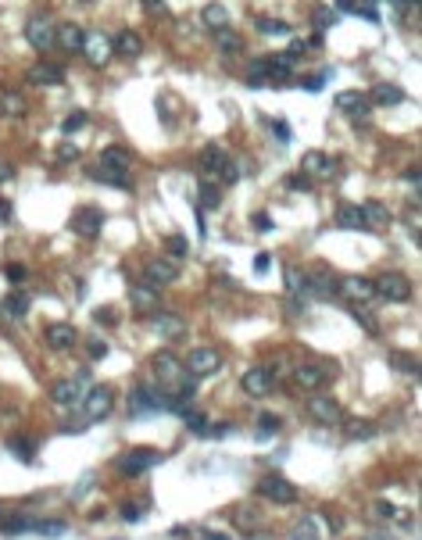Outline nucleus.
Here are the masks:
<instances>
[{
	"label": "nucleus",
	"instance_id": "nucleus-1",
	"mask_svg": "<svg viewBox=\"0 0 422 540\" xmlns=\"http://www.w3.org/2000/svg\"><path fill=\"white\" fill-rule=\"evenodd\" d=\"M197 165H201L204 179H211V183H215V179H222V183L229 187V183H236V179H240V165L233 161V154L226 151V147H219V143L201 147Z\"/></svg>",
	"mask_w": 422,
	"mask_h": 540
},
{
	"label": "nucleus",
	"instance_id": "nucleus-2",
	"mask_svg": "<svg viewBox=\"0 0 422 540\" xmlns=\"http://www.w3.org/2000/svg\"><path fill=\"white\" fill-rule=\"evenodd\" d=\"M129 165H133V154L126 151V147H104L101 151V165H97V172L94 175H101L104 183H111V187H129Z\"/></svg>",
	"mask_w": 422,
	"mask_h": 540
},
{
	"label": "nucleus",
	"instance_id": "nucleus-3",
	"mask_svg": "<svg viewBox=\"0 0 422 540\" xmlns=\"http://www.w3.org/2000/svg\"><path fill=\"white\" fill-rule=\"evenodd\" d=\"M161 462H165V455L154 451V447H129V451L118 458V472L129 476V479H136V476H143L147 469H154Z\"/></svg>",
	"mask_w": 422,
	"mask_h": 540
},
{
	"label": "nucleus",
	"instance_id": "nucleus-4",
	"mask_svg": "<svg viewBox=\"0 0 422 540\" xmlns=\"http://www.w3.org/2000/svg\"><path fill=\"white\" fill-rule=\"evenodd\" d=\"M372 283H376V297H383V301H394V305L412 301V293H415V286H412V279L405 272H383Z\"/></svg>",
	"mask_w": 422,
	"mask_h": 540
},
{
	"label": "nucleus",
	"instance_id": "nucleus-5",
	"mask_svg": "<svg viewBox=\"0 0 422 540\" xmlns=\"http://www.w3.org/2000/svg\"><path fill=\"white\" fill-rule=\"evenodd\" d=\"M337 293L347 297V305H361V308L379 301V297H376V283L365 279V276H340L337 279Z\"/></svg>",
	"mask_w": 422,
	"mask_h": 540
},
{
	"label": "nucleus",
	"instance_id": "nucleus-6",
	"mask_svg": "<svg viewBox=\"0 0 422 540\" xmlns=\"http://www.w3.org/2000/svg\"><path fill=\"white\" fill-rule=\"evenodd\" d=\"M258 497H265V501H272V504H293L300 494H297V487L290 483L286 476H279V472H272V476H265L261 483H258Z\"/></svg>",
	"mask_w": 422,
	"mask_h": 540
},
{
	"label": "nucleus",
	"instance_id": "nucleus-7",
	"mask_svg": "<svg viewBox=\"0 0 422 540\" xmlns=\"http://www.w3.org/2000/svg\"><path fill=\"white\" fill-rule=\"evenodd\" d=\"M240 386H244V394L247 397H268L276 390V372L268 369V365H254V369H247L244 372V379H240Z\"/></svg>",
	"mask_w": 422,
	"mask_h": 540
},
{
	"label": "nucleus",
	"instance_id": "nucleus-8",
	"mask_svg": "<svg viewBox=\"0 0 422 540\" xmlns=\"http://www.w3.org/2000/svg\"><path fill=\"white\" fill-rule=\"evenodd\" d=\"M25 40L36 50H50L57 43V25L50 22V15H33L25 22Z\"/></svg>",
	"mask_w": 422,
	"mask_h": 540
},
{
	"label": "nucleus",
	"instance_id": "nucleus-9",
	"mask_svg": "<svg viewBox=\"0 0 422 540\" xmlns=\"http://www.w3.org/2000/svg\"><path fill=\"white\" fill-rule=\"evenodd\" d=\"M219 365H222V354L215 347H194L183 362L190 376H211V372H219Z\"/></svg>",
	"mask_w": 422,
	"mask_h": 540
},
{
	"label": "nucleus",
	"instance_id": "nucleus-10",
	"mask_svg": "<svg viewBox=\"0 0 422 540\" xmlns=\"http://www.w3.org/2000/svg\"><path fill=\"white\" fill-rule=\"evenodd\" d=\"M143 276H147V283L150 286H172L175 279H179V261H172V258H150L147 261V268H143Z\"/></svg>",
	"mask_w": 422,
	"mask_h": 540
},
{
	"label": "nucleus",
	"instance_id": "nucleus-11",
	"mask_svg": "<svg viewBox=\"0 0 422 540\" xmlns=\"http://www.w3.org/2000/svg\"><path fill=\"white\" fill-rule=\"evenodd\" d=\"M308 415L315 418V423H322V426H340L344 423V408L333 397H326V394H315L308 401Z\"/></svg>",
	"mask_w": 422,
	"mask_h": 540
},
{
	"label": "nucleus",
	"instance_id": "nucleus-12",
	"mask_svg": "<svg viewBox=\"0 0 422 540\" xmlns=\"http://www.w3.org/2000/svg\"><path fill=\"white\" fill-rule=\"evenodd\" d=\"M290 379L300 386V390H322L326 383H329V372H326V365H319V362H305V365H293V372H290Z\"/></svg>",
	"mask_w": 422,
	"mask_h": 540
},
{
	"label": "nucleus",
	"instance_id": "nucleus-13",
	"mask_svg": "<svg viewBox=\"0 0 422 540\" xmlns=\"http://www.w3.org/2000/svg\"><path fill=\"white\" fill-rule=\"evenodd\" d=\"M305 283H308V293H315V297H333L337 293V276L329 272V268H322V265L305 268Z\"/></svg>",
	"mask_w": 422,
	"mask_h": 540
},
{
	"label": "nucleus",
	"instance_id": "nucleus-14",
	"mask_svg": "<svg viewBox=\"0 0 422 540\" xmlns=\"http://www.w3.org/2000/svg\"><path fill=\"white\" fill-rule=\"evenodd\" d=\"M261 61H265V82H272V86L293 82V61L286 54H272V57H261Z\"/></svg>",
	"mask_w": 422,
	"mask_h": 540
},
{
	"label": "nucleus",
	"instance_id": "nucleus-15",
	"mask_svg": "<svg viewBox=\"0 0 422 540\" xmlns=\"http://www.w3.org/2000/svg\"><path fill=\"white\" fill-rule=\"evenodd\" d=\"M154 376L161 383H183V358L172 351H158L154 354Z\"/></svg>",
	"mask_w": 422,
	"mask_h": 540
},
{
	"label": "nucleus",
	"instance_id": "nucleus-16",
	"mask_svg": "<svg viewBox=\"0 0 422 540\" xmlns=\"http://www.w3.org/2000/svg\"><path fill=\"white\" fill-rule=\"evenodd\" d=\"M150 329H154L158 337H165V340H179L187 333V322L179 315H172V312H154L150 315Z\"/></svg>",
	"mask_w": 422,
	"mask_h": 540
},
{
	"label": "nucleus",
	"instance_id": "nucleus-17",
	"mask_svg": "<svg viewBox=\"0 0 422 540\" xmlns=\"http://www.w3.org/2000/svg\"><path fill=\"white\" fill-rule=\"evenodd\" d=\"M337 108H340L344 115L358 118V122H365V118H369V111H372L369 97H365V94H358V89H344V94L337 97Z\"/></svg>",
	"mask_w": 422,
	"mask_h": 540
},
{
	"label": "nucleus",
	"instance_id": "nucleus-18",
	"mask_svg": "<svg viewBox=\"0 0 422 540\" xmlns=\"http://www.w3.org/2000/svg\"><path fill=\"white\" fill-rule=\"evenodd\" d=\"M101 226H104L101 207H79V212L72 215V233H79V236H97Z\"/></svg>",
	"mask_w": 422,
	"mask_h": 540
},
{
	"label": "nucleus",
	"instance_id": "nucleus-19",
	"mask_svg": "<svg viewBox=\"0 0 422 540\" xmlns=\"http://www.w3.org/2000/svg\"><path fill=\"white\" fill-rule=\"evenodd\" d=\"M111 404H115V394L108 386H97V390H89L86 394V418L94 423V418H104V415H111Z\"/></svg>",
	"mask_w": 422,
	"mask_h": 540
},
{
	"label": "nucleus",
	"instance_id": "nucleus-20",
	"mask_svg": "<svg viewBox=\"0 0 422 540\" xmlns=\"http://www.w3.org/2000/svg\"><path fill=\"white\" fill-rule=\"evenodd\" d=\"M29 82H36V86H61L65 82V68L54 65V61H40V65L29 68Z\"/></svg>",
	"mask_w": 422,
	"mask_h": 540
},
{
	"label": "nucleus",
	"instance_id": "nucleus-21",
	"mask_svg": "<svg viewBox=\"0 0 422 540\" xmlns=\"http://www.w3.org/2000/svg\"><path fill=\"white\" fill-rule=\"evenodd\" d=\"M43 337H47V344H50L54 351H68V347L79 340V333H75V329H72L68 322H50Z\"/></svg>",
	"mask_w": 422,
	"mask_h": 540
},
{
	"label": "nucleus",
	"instance_id": "nucleus-22",
	"mask_svg": "<svg viewBox=\"0 0 422 540\" xmlns=\"http://www.w3.org/2000/svg\"><path fill=\"white\" fill-rule=\"evenodd\" d=\"M111 54H122V57H140L143 54V40H140V33H133V29H122L115 40H111Z\"/></svg>",
	"mask_w": 422,
	"mask_h": 540
},
{
	"label": "nucleus",
	"instance_id": "nucleus-23",
	"mask_svg": "<svg viewBox=\"0 0 422 540\" xmlns=\"http://www.w3.org/2000/svg\"><path fill=\"white\" fill-rule=\"evenodd\" d=\"M305 172H315L319 179H329V175H337V172H340V161H337L333 154H319V151H312V154H305Z\"/></svg>",
	"mask_w": 422,
	"mask_h": 540
},
{
	"label": "nucleus",
	"instance_id": "nucleus-24",
	"mask_svg": "<svg viewBox=\"0 0 422 540\" xmlns=\"http://www.w3.org/2000/svg\"><path fill=\"white\" fill-rule=\"evenodd\" d=\"M133 312H140V315H154L158 312V305H161V297H158V290L154 286H133Z\"/></svg>",
	"mask_w": 422,
	"mask_h": 540
},
{
	"label": "nucleus",
	"instance_id": "nucleus-25",
	"mask_svg": "<svg viewBox=\"0 0 422 540\" xmlns=\"http://www.w3.org/2000/svg\"><path fill=\"white\" fill-rule=\"evenodd\" d=\"M57 43H61L68 54H79V50L86 47V33H82V25H75V22L57 25Z\"/></svg>",
	"mask_w": 422,
	"mask_h": 540
},
{
	"label": "nucleus",
	"instance_id": "nucleus-26",
	"mask_svg": "<svg viewBox=\"0 0 422 540\" xmlns=\"http://www.w3.org/2000/svg\"><path fill=\"white\" fill-rule=\"evenodd\" d=\"M50 397L57 401V404H75L79 397H82V379H57L54 386H50Z\"/></svg>",
	"mask_w": 422,
	"mask_h": 540
},
{
	"label": "nucleus",
	"instance_id": "nucleus-27",
	"mask_svg": "<svg viewBox=\"0 0 422 540\" xmlns=\"http://www.w3.org/2000/svg\"><path fill=\"white\" fill-rule=\"evenodd\" d=\"M365 97H369V104H386L390 108V104H401L405 101V89L394 86V82H376Z\"/></svg>",
	"mask_w": 422,
	"mask_h": 540
},
{
	"label": "nucleus",
	"instance_id": "nucleus-28",
	"mask_svg": "<svg viewBox=\"0 0 422 540\" xmlns=\"http://www.w3.org/2000/svg\"><path fill=\"white\" fill-rule=\"evenodd\" d=\"M86 57H89V61H94L97 68H104L108 61H111V40L108 36H86Z\"/></svg>",
	"mask_w": 422,
	"mask_h": 540
},
{
	"label": "nucleus",
	"instance_id": "nucleus-29",
	"mask_svg": "<svg viewBox=\"0 0 422 540\" xmlns=\"http://www.w3.org/2000/svg\"><path fill=\"white\" fill-rule=\"evenodd\" d=\"M29 111L25 97L18 94V89H0V115H8V118H22Z\"/></svg>",
	"mask_w": 422,
	"mask_h": 540
},
{
	"label": "nucleus",
	"instance_id": "nucleus-30",
	"mask_svg": "<svg viewBox=\"0 0 422 540\" xmlns=\"http://www.w3.org/2000/svg\"><path fill=\"white\" fill-rule=\"evenodd\" d=\"M344 433H347V440H372L376 423L372 418H344Z\"/></svg>",
	"mask_w": 422,
	"mask_h": 540
},
{
	"label": "nucleus",
	"instance_id": "nucleus-31",
	"mask_svg": "<svg viewBox=\"0 0 422 540\" xmlns=\"http://www.w3.org/2000/svg\"><path fill=\"white\" fill-rule=\"evenodd\" d=\"M361 207V219H365V229L369 226H386L390 222V212L379 204V200H365V204H358Z\"/></svg>",
	"mask_w": 422,
	"mask_h": 540
},
{
	"label": "nucleus",
	"instance_id": "nucleus-32",
	"mask_svg": "<svg viewBox=\"0 0 422 540\" xmlns=\"http://www.w3.org/2000/svg\"><path fill=\"white\" fill-rule=\"evenodd\" d=\"M337 226H340V229H365L361 207H354V204H340V207H337Z\"/></svg>",
	"mask_w": 422,
	"mask_h": 540
},
{
	"label": "nucleus",
	"instance_id": "nucleus-33",
	"mask_svg": "<svg viewBox=\"0 0 422 540\" xmlns=\"http://www.w3.org/2000/svg\"><path fill=\"white\" fill-rule=\"evenodd\" d=\"M290 537H293V540H322V526H319V519H315V516H308V519L293 523Z\"/></svg>",
	"mask_w": 422,
	"mask_h": 540
},
{
	"label": "nucleus",
	"instance_id": "nucleus-34",
	"mask_svg": "<svg viewBox=\"0 0 422 540\" xmlns=\"http://www.w3.org/2000/svg\"><path fill=\"white\" fill-rule=\"evenodd\" d=\"M8 451H11L15 458H22V462H33L36 440H33V437H15V440H8Z\"/></svg>",
	"mask_w": 422,
	"mask_h": 540
},
{
	"label": "nucleus",
	"instance_id": "nucleus-35",
	"mask_svg": "<svg viewBox=\"0 0 422 540\" xmlns=\"http://www.w3.org/2000/svg\"><path fill=\"white\" fill-rule=\"evenodd\" d=\"M201 18H204V25H211V29H229V11H226L222 4H208V8L201 11Z\"/></svg>",
	"mask_w": 422,
	"mask_h": 540
},
{
	"label": "nucleus",
	"instance_id": "nucleus-36",
	"mask_svg": "<svg viewBox=\"0 0 422 540\" xmlns=\"http://www.w3.org/2000/svg\"><path fill=\"white\" fill-rule=\"evenodd\" d=\"M390 365H394L398 372H405V376H419V358L408 354V351H394L390 354Z\"/></svg>",
	"mask_w": 422,
	"mask_h": 540
},
{
	"label": "nucleus",
	"instance_id": "nucleus-37",
	"mask_svg": "<svg viewBox=\"0 0 422 540\" xmlns=\"http://www.w3.org/2000/svg\"><path fill=\"white\" fill-rule=\"evenodd\" d=\"M215 47L226 50V54H240V50H244V40H240L233 29H219V33H215Z\"/></svg>",
	"mask_w": 422,
	"mask_h": 540
},
{
	"label": "nucleus",
	"instance_id": "nucleus-38",
	"mask_svg": "<svg viewBox=\"0 0 422 540\" xmlns=\"http://www.w3.org/2000/svg\"><path fill=\"white\" fill-rule=\"evenodd\" d=\"M219 204H222V190L211 183V179H204L201 183V207L208 212V207H219Z\"/></svg>",
	"mask_w": 422,
	"mask_h": 540
},
{
	"label": "nucleus",
	"instance_id": "nucleus-39",
	"mask_svg": "<svg viewBox=\"0 0 422 540\" xmlns=\"http://www.w3.org/2000/svg\"><path fill=\"white\" fill-rule=\"evenodd\" d=\"M4 312L15 315V319H25V312H29V293H11L8 301H4Z\"/></svg>",
	"mask_w": 422,
	"mask_h": 540
},
{
	"label": "nucleus",
	"instance_id": "nucleus-40",
	"mask_svg": "<svg viewBox=\"0 0 422 540\" xmlns=\"http://www.w3.org/2000/svg\"><path fill=\"white\" fill-rule=\"evenodd\" d=\"M233 523L244 526V530H254V526H261V516L254 512V508H236V512H233Z\"/></svg>",
	"mask_w": 422,
	"mask_h": 540
},
{
	"label": "nucleus",
	"instance_id": "nucleus-41",
	"mask_svg": "<svg viewBox=\"0 0 422 540\" xmlns=\"http://www.w3.org/2000/svg\"><path fill=\"white\" fill-rule=\"evenodd\" d=\"M165 247H168V258L179 261V258H187V254H190V240H187V236H168V244H165Z\"/></svg>",
	"mask_w": 422,
	"mask_h": 540
},
{
	"label": "nucleus",
	"instance_id": "nucleus-42",
	"mask_svg": "<svg viewBox=\"0 0 422 540\" xmlns=\"http://www.w3.org/2000/svg\"><path fill=\"white\" fill-rule=\"evenodd\" d=\"M86 122H89V115H86V111H72V115H65L61 133H65V136H68V133H79V129H86Z\"/></svg>",
	"mask_w": 422,
	"mask_h": 540
},
{
	"label": "nucleus",
	"instance_id": "nucleus-43",
	"mask_svg": "<svg viewBox=\"0 0 422 540\" xmlns=\"http://www.w3.org/2000/svg\"><path fill=\"white\" fill-rule=\"evenodd\" d=\"M179 415L187 418V430H190V433H208V430H211L204 411H179Z\"/></svg>",
	"mask_w": 422,
	"mask_h": 540
},
{
	"label": "nucleus",
	"instance_id": "nucleus-44",
	"mask_svg": "<svg viewBox=\"0 0 422 540\" xmlns=\"http://www.w3.org/2000/svg\"><path fill=\"white\" fill-rule=\"evenodd\" d=\"M347 312H351V319L354 322H361V326H365L369 329V333H379V326H376V319L365 312V308H361V305H347Z\"/></svg>",
	"mask_w": 422,
	"mask_h": 540
},
{
	"label": "nucleus",
	"instance_id": "nucleus-45",
	"mask_svg": "<svg viewBox=\"0 0 422 540\" xmlns=\"http://www.w3.org/2000/svg\"><path fill=\"white\" fill-rule=\"evenodd\" d=\"M286 286H290V293H308V283H305V272H297V268H286Z\"/></svg>",
	"mask_w": 422,
	"mask_h": 540
},
{
	"label": "nucleus",
	"instance_id": "nucleus-46",
	"mask_svg": "<svg viewBox=\"0 0 422 540\" xmlns=\"http://www.w3.org/2000/svg\"><path fill=\"white\" fill-rule=\"evenodd\" d=\"M33 530L43 533V537H61V533H65V523H61V519H47V523H36Z\"/></svg>",
	"mask_w": 422,
	"mask_h": 540
},
{
	"label": "nucleus",
	"instance_id": "nucleus-47",
	"mask_svg": "<svg viewBox=\"0 0 422 540\" xmlns=\"http://www.w3.org/2000/svg\"><path fill=\"white\" fill-rule=\"evenodd\" d=\"M258 29H261V33H276V36H286L290 33V25L286 22H276V18H261Z\"/></svg>",
	"mask_w": 422,
	"mask_h": 540
},
{
	"label": "nucleus",
	"instance_id": "nucleus-48",
	"mask_svg": "<svg viewBox=\"0 0 422 540\" xmlns=\"http://www.w3.org/2000/svg\"><path fill=\"white\" fill-rule=\"evenodd\" d=\"M247 82H251V86H265V61H251V68H247Z\"/></svg>",
	"mask_w": 422,
	"mask_h": 540
},
{
	"label": "nucleus",
	"instance_id": "nucleus-49",
	"mask_svg": "<svg viewBox=\"0 0 422 540\" xmlns=\"http://www.w3.org/2000/svg\"><path fill=\"white\" fill-rule=\"evenodd\" d=\"M36 523H29V519H8V526H4V533L8 537H18V533H25V530H33Z\"/></svg>",
	"mask_w": 422,
	"mask_h": 540
},
{
	"label": "nucleus",
	"instance_id": "nucleus-50",
	"mask_svg": "<svg viewBox=\"0 0 422 540\" xmlns=\"http://www.w3.org/2000/svg\"><path fill=\"white\" fill-rule=\"evenodd\" d=\"M4 276H8L11 283H25V279H29V268H25V265H8Z\"/></svg>",
	"mask_w": 422,
	"mask_h": 540
},
{
	"label": "nucleus",
	"instance_id": "nucleus-51",
	"mask_svg": "<svg viewBox=\"0 0 422 540\" xmlns=\"http://www.w3.org/2000/svg\"><path fill=\"white\" fill-rule=\"evenodd\" d=\"M57 158H61V161H75L79 158V147L75 143H61V147H57Z\"/></svg>",
	"mask_w": 422,
	"mask_h": 540
},
{
	"label": "nucleus",
	"instance_id": "nucleus-52",
	"mask_svg": "<svg viewBox=\"0 0 422 540\" xmlns=\"http://www.w3.org/2000/svg\"><path fill=\"white\" fill-rule=\"evenodd\" d=\"M89 358H94V362L108 358V344H104V340H89Z\"/></svg>",
	"mask_w": 422,
	"mask_h": 540
},
{
	"label": "nucleus",
	"instance_id": "nucleus-53",
	"mask_svg": "<svg viewBox=\"0 0 422 540\" xmlns=\"http://www.w3.org/2000/svg\"><path fill=\"white\" fill-rule=\"evenodd\" d=\"M258 430H261V433H265V430L276 433V430H279V418H276V415H261V418H258Z\"/></svg>",
	"mask_w": 422,
	"mask_h": 540
},
{
	"label": "nucleus",
	"instance_id": "nucleus-54",
	"mask_svg": "<svg viewBox=\"0 0 422 540\" xmlns=\"http://www.w3.org/2000/svg\"><path fill=\"white\" fill-rule=\"evenodd\" d=\"M290 183V190H312V183H308V175H290L286 179Z\"/></svg>",
	"mask_w": 422,
	"mask_h": 540
},
{
	"label": "nucleus",
	"instance_id": "nucleus-55",
	"mask_svg": "<svg viewBox=\"0 0 422 540\" xmlns=\"http://www.w3.org/2000/svg\"><path fill=\"white\" fill-rule=\"evenodd\" d=\"M272 268V254H258L254 258V272H268Z\"/></svg>",
	"mask_w": 422,
	"mask_h": 540
},
{
	"label": "nucleus",
	"instance_id": "nucleus-56",
	"mask_svg": "<svg viewBox=\"0 0 422 540\" xmlns=\"http://www.w3.org/2000/svg\"><path fill=\"white\" fill-rule=\"evenodd\" d=\"M272 133H276V136H279L283 143L290 140V129H286V122H283V118H272Z\"/></svg>",
	"mask_w": 422,
	"mask_h": 540
},
{
	"label": "nucleus",
	"instance_id": "nucleus-57",
	"mask_svg": "<svg viewBox=\"0 0 422 540\" xmlns=\"http://www.w3.org/2000/svg\"><path fill=\"white\" fill-rule=\"evenodd\" d=\"M94 319H97V322H108V326H111V322H115L118 315H115V308H97V315H94Z\"/></svg>",
	"mask_w": 422,
	"mask_h": 540
},
{
	"label": "nucleus",
	"instance_id": "nucleus-58",
	"mask_svg": "<svg viewBox=\"0 0 422 540\" xmlns=\"http://www.w3.org/2000/svg\"><path fill=\"white\" fill-rule=\"evenodd\" d=\"M251 226L265 233V229H272V219H268V215H254V219H251Z\"/></svg>",
	"mask_w": 422,
	"mask_h": 540
},
{
	"label": "nucleus",
	"instance_id": "nucleus-59",
	"mask_svg": "<svg viewBox=\"0 0 422 540\" xmlns=\"http://www.w3.org/2000/svg\"><path fill=\"white\" fill-rule=\"evenodd\" d=\"M11 175H15V168H11V165H8L4 158H0V183H8Z\"/></svg>",
	"mask_w": 422,
	"mask_h": 540
},
{
	"label": "nucleus",
	"instance_id": "nucleus-60",
	"mask_svg": "<svg viewBox=\"0 0 422 540\" xmlns=\"http://www.w3.org/2000/svg\"><path fill=\"white\" fill-rule=\"evenodd\" d=\"M143 8H147L150 15H165V11H168V4H143Z\"/></svg>",
	"mask_w": 422,
	"mask_h": 540
},
{
	"label": "nucleus",
	"instance_id": "nucleus-61",
	"mask_svg": "<svg viewBox=\"0 0 422 540\" xmlns=\"http://www.w3.org/2000/svg\"><path fill=\"white\" fill-rule=\"evenodd\" d=\"M204 537H208V540H229V537H226V533H211V530H208V533H204Z\"/></svg>",
	"mask_w": 422,
	"mask_h": 540
},
{
	"label": "nucleus",
	"instance_id": "nucleus-62",
	"mask_svg": "<svg viewBox=\"0 0 422 540\" xmlns=\"http://www.w3.org/2000/svg\"><path fill=\"white\" fill-rule=\"evenodd\" d=\"M0 322H4V315H0Z\"/></svg>",
	"mask_w": 422,
	"mask_h": 540
}]
</instances>
